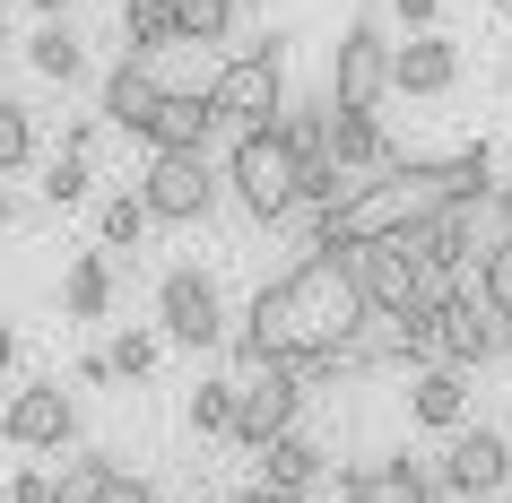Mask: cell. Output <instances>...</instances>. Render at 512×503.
<instances>
[{"instance_id": "4", "label": "cell", "mask_w": 512, "mask_h": 503, "mask_svg": "<svg viewBox=\"0 0 512 503\" xmlns=\"http://www.w3.org/2000/svg\"><path fill=\"white\" fill-rule=\"evenodd\" d=\"M452 287L460 278H426V269L408 261V243H365V252H356V295H365V313H374L382 330H408V321L443 313Z\"/></svg>"}, {"instance_id": "30", "label": "cell", "mask_w": 512, "mask_h": 503, "mask_svg": "<svg viewBox=\"0 0 512 503\" xmlns=\"http://www.w3.org/2000/svg\"><path fill=\"white\" fill-rule=\"evenodd\" d=\"M79 200H87V157L61 148V157L44 165V209H79Z\"/></svg>"}, {"instance_id": "34", "label": "cell", "mask_w": 512, "mask_h": 503, "mask_svg": "<svg viewBox=\"0 0 512 503\" xmlns=\"http://www.w3.org/2000/svg\"><path fill=\"white\" fill-rule=\"evenodd\" d=\"M226 503H304V495H278V486H243V495H226Z\"/></svg>"}, {"instance_id": "15", "label": "cell", "mask_w": 512, "mask_h": 503, "mask_svg": "<svg viewBox=\"0 0 512 503\" xmlns=\"http://www.w3.org/2000/svg\"><path fill=\"white\" fill-rule=\"evenodd\" d=\"M330 165L356 174V183H374V174L400 165V148H391V131H382L374 113H330Z\"/></svg>"}, {"instance_id": "29", "label": "cell", "mask_w": 512, "mask_h": 503, "mask_svg": "<svg viewBox=\"0 0 512 503\" xmlns=\"http://www.w3.org/2000/svg\"><path fill=\"white\" fill-rule=\"evenodd\" d=\"M96 235H105V252H122V243L139 252V235H148V209H139V191H113L105 217H96Z\"/></svg>"}, {"instance_id": "20", "label": "cell", "mask_w": 512, "mask_h": 503, "mask_svg": "<svg viewBox=\"0 0 512 503\" xmlns=\"http://www.w3.org/2000/svg\"><path fill=\"white\" fill-rule=\"evenodd\" d=\"M27 61H35V79L70 87V79L87 70V44H79V27H70V18H44V27L27 35Z\"/></svg>"}, {"instance_id": "19", "label": "cell", "mask_w": 512, "mask_h": 503, "mask_svg": "<svg viewBox=\"0 0 512 503\" xmlns=\"http://www.w3.org/2000/svg\"><path fill=\"white\" fill-rule=\"evenodd\" d=\"M61 313L70 321H105L113 313V261L105 252H70V269H61Z\"/></svg>"}, {"instance_id": "13", "label": "cell", "mask_w": 512, "mask_h": 503, "mask_svg": "<svg viewBox=\"0 0 512 503\" xmlns=\"http://www.w3.org/2000/svg\"><path fill=\"white\" fill-rule=\"evenodd\" d=\"M434 330H443V365H495L504 356V339H495V313H486V295L460 278L452 295H443V313H434Z\"/></svg>"}, {"instance_id": "11", "label": "cell", "mask_w": 512, "mask_h": 503, "mask_svg": "<svg viewBox=\"0 0 512 503\" xmlns=\"http://www.w3.org/2000/svg\"><path fill=\"white\" fill-rule=\"evenodd\" d=\"M139 139H148V157H209V139H217L209 87H165L157 113L139 122Z\"/></svg>"}, {"instance_id": "31", "label": "cell", "mask_w": 512, "mask_h": 503, "mask_svg": "<svg viewBox=\"0 0 512 503\" xmlns=\"http://www.w3.org/2000/svg\"><path fill=\"white\" fill-rule=\"evenodd\" d=\"M96 503H157V486H148V477H131V469H113Z\"/></svg>"}, {"instance_id": "40", "label": "cell", "mask_w": 512, "mask_h": 503, "mask_svg": "<svg viewBox=\"0 0 512 503\" xmlns=\"http://www.w3.org/2000/svg\"><path fill=\"white\" fill-rule=\"evenodd\" d=\"M504 79H512V61H504Z\"/></svg>"}, {"instance_id": "17", "label": "cell", "mask_w": 512, "mask_h": 503, "mask_svg": "<svg viewBox=\"0 0 512 503\" xmlns=\"http://www.w3.org/2000/svg\"><path fill=\"white\" fill-rule=\"evenodd\" d=\"M408 417L434 425V434H460V425H469V373H460V365L408 373Z\"/></svg>"}, {"instance_id": "2", "label": "cell", "mask_w": 512, "mask_h": 503, "mask_svg": "<svg viewBox=\"0 0 512 503\" xmlns=\"http://www.w3.org/2000/svg\"><path fill=\"white\" fill-rule=\"evenodd\" d=\"M296 148L278 139V122L270 131H235V148H226V200H235L252 226H287L296 217Z\"/></svg>"}, {"instance_id": "3", "label": "cell", "mask_w": 512, "mask_h": 503, "mask_svg": "<svg viewBox=\"0 0 512 503\" xmlns=\"http://www.w3.org/2000/svg\"><path fill=\"white\" fill-rule=\"evenodd\" d=\"M209 105H217V131H226V122H235V131H270L278 113H287V44H278V35H252L235 61H217Z\"/></svg>"}, {"instance_id": "24", "label": "cell", "mask_w": 512, "mask_h": 503, "mask_svg": "<svg viewBox=\"0 0 512 503\" xmlns=\"http://www.w3.org/2000/svg\"><path fill=\"white\" fill-rule=\"evenodd\" d=\"M183 425H191V434H235V373H209V382H191Z\"/></svg>"}, {"instance_id": "1", "label": "cell", "mask_w": 512, "mask_h": 503, "mask_svg": "<svg viewBox=\"0 0 512 503\" xmlns=\"http://www.w3.org/2000/svg\"><path fill=\"white\" fill-rule=\"evenodd\" d=\"M278 278H287V304H296V347H356L374 330L348 243H304L296 269H278Z\"/></svg>"}, {"instance_id": "38", "label": "cell", "mask_w": 512, "mask_h": 503, "mask_svg": "<svg viewBox=\"0 0 512 503\" xmlns=\"http://www.w3.org/2000/svg\"><path fill=\"white\" fill-rule=\"evenodd\" d=\"M0 226H9V200H0Z\"/></svg>"}, {"instance_id": "41", "label": "cell", "mask_w": 512, "mask_h": 503, "mask_svg": "<svg viewBox=\"0 0 512 503\" xmlns=\"http://www.w3.org/2000/svg\"><path fill=\"white\" fill-rule=\"evenodd\" d=\"M243 9H252V0H243Z\"/></svg>"}, {"instance_id": "12", "label": "cell", "mask_w": 512, "mask_h": 503, "mask_svg": "<svg viewBox=\"0 0 512 503\" xmlns=\"http://www.w3.org/2000/svg\"><path fill=\"white\" fill-rule=\"evenodd\" d=\"M330 477H339L330 486L339 503H452L426 460H365V469H330Z\"/></svg>"}, {"instance_id": "37", "label": "cell", "mask_w": 512, "mask_h": 503, "mask_svg": "<svg viewBox=\"0 0 512 503\" xmlns=\"http://www.w3.org/2000/svg\"><path fill=\"white\" fill-rule=\"evenodd\" d=\"M478 9H504V0H478Z\"/></svg>"}, {"instance_id": "35", "label": "cell", "mask_w": 512, "mask_h": 503, "mask_svg": "<svg viewBox=\"0 0 512 503\" xmlns=\"http://www.w3.org/2000/svg\"><path fill=\"white\" fill-rule=\"evenodd\" d=\"M18 365V321H0V373Z\"/></svg>"}, {"instance_id": "26", "label": "cell", "mask_w": 512, "mask_h": 503, "mask_svg": "<svg viewBox=\"0 0 512 503\" xmlns=\"http://www.w3.org/2000/svg\"><path fill=\"white\" fill-rule=\"evenodd\" d=\"M469 287L486 295V313H495V339L512 347V243H504V252H486V261L469 269Z\"/></svg>"}, {"instance_id": "14", "label": "cell", "mask_w": 512, "mask_h": 503, "mask_svg": "<svg viewBox=\"0 0 512 503\" xmlns=\"http://www.w3.org/2000/svg\"><path fill=\"white\" fill-rule=\"evenodd\" d=\"M460 87V44L443 27L391 44V96H452Z\"/></svg>"}, {"instance_id": "22", "label": "cell", "mask_w": 512, "mask_h": 503, "mask_svg": "<svg viewBox=\"0 0 512 503\" xmlns=\"http://www.w3.org/2000/svg\"><path fill=\"white\" fill-rule=\"evenodd\" d=\"M122 35H131L139 61H157L183 44V27H174V0H122Z\"/></svg>"}, {"instance_id": "33", "label": "cell", "mask_w": 512, "mask_h": 503, "mask_svg": "<svg viewBox=\"0 0 512 503\" xmlns=\"http://www.w3.org/2000/svg\"><path fill=\"white\" fill-rule=\"evenodd\" d=\"M9 503H53V477H44V469H18V477H9Z\"/></svg>"}, {"instance_id": "10", "label": "cell", "mask_w": 512, "mask_h": 503, "mask_svg": "<svg viewBox=\"0 0 512 503\" xmlns=\"http://www.w3.org/2000/svg\"><path fill=\"white\" fill-rule=\"evenodd\" d=\"M296 417H304V391H296L278 365L235 373V443H243V451H261V443H278V434H296Z\"/></svg>"}, {"instance_id": "25", "label": "cell", "mask_w": 512, "mask_h": 503, "mask_svg": "<svg viewBox=\"0 0 512 503\" xmlns=\"http://www.w3.org/2000/svg\"><path fill=\"white\" fill-rule=\"evenodd\" d=\"M113 469H122L113 451H70V460H61V477H53V503H96Z\"/></svg>"}, {"instance_id": "27", "label": "cell", "mask_w": 512, "mask_h": 503, "mask_svg": "<svg viewBox=\"0 0 512 503\" xmlns=\"http://www.w3.org/2000/svg\"><path fill=\"white\" fill-rule=\"evenodd\" d=\"M243 18V0H174V27H183V44H226Z\"/></svg>"}, {"instance_id": "32", "label": "cell", "mask_w": 512, "mask_h": 503, "mask_svg": "<svg viewBox=\"0 0 512 503\" xmlns=\"http://www.w3.org/2000/svg\"><path fill=\"white\" fill-rule=\"evenodd\" d=\"M391 18H400L408 35H434V18H443V0H391Z\"/></svg>"}, {"instance_id": "39", "label": "cell", "mask_w": 512, "mask_h": 503, "mask_svg": "<svg viewBox=\"0 0 512 503\" xmlns=\"http://www.w3.org/2000/svg\"><path fill=\"white\" fill-rule=\"evenodd\" d=\"M504 209H512V183H504Z\"/></svg>"}, {"instance_id": "8", "label": "cell", "mask_w": 512, "mask_h": 503, "mask_svg": "<svg viewBox=\"0 0 512 503\" xmlns=\"http://www.w3.org/2000/svg\"><path fill=\"white\" fill-rule=\"evenodd\" d=\"M217 191H226V174H217L209 157H148L139 209H148V226H200V217L217 209Z\"/></svg>"}, {"instance_id": "28", "label": "cell", "mask_w": 512, "mask_h": 503, "mask_svg": "<svg viewBox=\"0 0 512 503\" xmlns=\"http://www.w3.org/2000/svg\"><path fill=\"white\" fill-rule=\"evenodd\" d=\"M157 356H165V339H157V330H122V339L105 347L113 382H139V373H157Z\"/></svg>"}, {"instance_id": "18", "label": "cell", "mask_w": 512, "mask_h": 503, "mask_svg": "<svg viewBox=\"0 0 512 503\" xmlns=\"http://www.w3.org/2000/svg\"><path fill=\"white\" fill-rule=\"evenodd\" d=\"M252 460H261V486H278V495H313L330 477V451L313 443V434H278V443H261Z\"/></svg>"}, {"instance_id": "6", "label": "cell", "mask_w": 512, "mask_h": 503, "mask_svg": "<svg viewBox=\"0 0 512 503\" xmlns=\"http://www.w3.org/2000/svg\"><path fill=\"white\" fill-rule=\"evenodd\" d=\"M226 295H217V278L209 269H165L157 278V339L165 347H191V356H209V347H226Z\"/></svg>"}, {"instance_id": "5", "label": "cell", "mask_w": 512, "mask_h": 503, "mask_svg": "<svg viewBox=\"0 0 512 503\" xmlns=\"http://www.w3.org/2000/svg\"><path fill=\"white\" fill-rule=\"evenodd\" d=\"M382 96H391V27L356 9L330 44V113H382Z\"/></svg>"}, {"instance_id": "9", "label": "cell", "mask_w": 512, "mask_h": 503, "mask_svg": "<svg viewBox=\"0 0 512 503\" xmlns=\"http://www.w3.org/2000/svg\"><path fill=\"white\" fill-rule=\"evenodd\" d=\"M0 443H9V451H70V443H79V399L61 391L53 373L27 382V391H9V408H0Z\"/></svg>"}, {"instance_id": "7", "label": "cell", "mask_w": 512, "mask_h": 503, "mask_svg": "<svg viewBox=\"0 0 512 503\" xmlns=\"http://www.w3.org/2000/svg\"><path fill=\"white\" fill-rule=\"evenodd\" d=\"M434 486L452 503H486L512 486V434L504 425H460L452 443H443V460H434Z\"/></svg>"}, {"instance_id": "21", "label": "cell", "mask_w": 512, "mask_h": 503, "mask_svg": "<svg viewBox=\"0 0 512 503\" xmlns=\"http://www.w3.org/2000/svg\"><path fill=\"white\" fill-rule=\"evenodd\" d=\"M278 139L296 148V165H330V96H287Z\"/></svg>"}, {"instance_id": "36", "label": "cell", "mask_w": 512, "mask_h": 503, "mask_svg": "<svg viewBox=\"0 0 512 503\" xmlns=\"http://www.w3.org/2000/svg\"><path fill=\"white\" fill-rule=\"evenodd\" d=\"M27 9H44V18H61V9H70V0H27Z\"/></svg>"}, {"instance_id": "23", "label": "cell", "mask_w": 512, "mask_h": 503, "mask_svg": "<svg viewBox=\"0 0 512 503\" xmlns=\"http://www.w3.org/2000/svg\"><path fill=\"white\" fill-rule=\"evenodd\" d=\"M35 148H44V122H35V105L0 96V174H27Z\"/></svg>"}, {"instance_id": "16", "label": "cell", "mask_w": 512, "mask_h": 503, "mask_svg": "<svg viewBox=\"0 0 512 503\" xmlns=\"http://www.w3.org/2000/svg\"><path fill=\"white\" fill-rule=\"evenodd\" d=\"M157 96H165V70H157V61L122 53V61L105 70V122H113V131H131V139H139V122L157 113Z\"/></svg>"}]
</instances>
